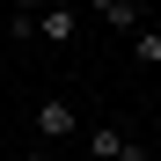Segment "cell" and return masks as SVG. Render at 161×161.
<instances>
[{
  "mask_svg": "<svg viewBox=\"0 0 161 161\" xmlns=\"http://www.w3.org/2000/svg\"><path fill=\"white\" fill-rule=\"evenodd\" d=\"M80 147H88V161H147V147H132L117 125H95V132H80Z\"/></svg>",
  "mask_w": 161,
  "mask_h": 161,
  "instance_id": "obj_2",
  "label": "cell"
},
{
  "mask_svg": "<svg viewBox=\"0 0 161 161\" xmlns=\"http://www.w3.org/2000/svg\"><path fill=\"white\" fill-rule=\"evenodd\" d=\"M147 161H161V147H154V154H147Z\"/></svg>",
  "mask_w": 161,
  "mask_h": 161,
  "instance_id": "obj_8",
  "label": "cell"
},
{
  "mask_svg": "<svg viewBox=\"0 0 161 161\" xmlns=\"http://www.w3.org/2000/svg\"><path fill=\"white\" fill-rule=\"evenodd\" d=\"M8 37L30 44V37H37V8H15V15H8Z\"/></svg>",
  "mask_w": 161,
  "mask_h": 161,
  "instance_id": "obj_6",
  "label": "cell"
},
{
  "mask_svg": "<svg viewBox=\"0 0 161 161\" xmlns=\"http://www.w3.org/2000/svg\"><path fill=\"white\" fill-rule=\"evenodd\" d=\"M22 161H51V154H44V147H30V154H22Z\"/></svg>",
  "mask_w": 161,
  "mask_h": 161,
  "instance_id": "obj_7",
  "label": "cell"
},
{
  "mask_svg": "<svg viewBox=\"0 0 161 161\" xmlns=\"http://www.w3.org/2000/svg\"><path fill=\"white\" fill-rule=\"evenodd\" d=\"M95 15H103V22H117V30H132V37L147 30V8H139V0H103Z\"/></svg>",
  "mask_w": 161,
  "mask_h": 161,
  "instance_id": "obj_4",
  "label": "cell"
},
{
  "mask_svg": "<svg viewBox=\"0 0 161 161\" xmlns=\"http://www.w3.org/2000/svg\"><path fill=\"white\" fill-rule=\"evenodd\" d=\"M132 59H139V66H161V30H139V37H132Z\"/></svg>",
  "mask_w": 161,
  "mask_h": 161,
  "instance_id": "obj_5",
  "label": "cell"
},
{
  "mask_svg": "<svg viewBox=\"0 0 161 161\" xmlns=\"http://www.w3.org/2000/svg\"><path fill=\"white\" fill-rule=\"evenodd\" d=\"M73 30H80L73 8H37V37H44V44H73Z\"/></svg>",
  "mask_w": 161,
  "mask_h": 161,
  "instance_id": "obj_3",
  "label": "cell"
},
{
  "mask_svg": "<svg viewBox=\"0 0 161 161\" xmlns=\"http://www.w3.org/2000/svg\"><path fill=\"white\" fill-rule=\"evenodd\" d=\"M30 125H37V139H80V110H73L66 95H44Z\"/></svg>",
  "mask_w": 161,
  "mask_h": 161,
  "instance_id": "obj_1",
  "label": "cell"
}]
</instances>
